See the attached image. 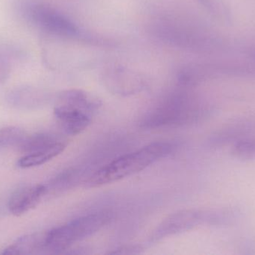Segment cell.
I'll return each mask as SVG.
<instances>
[{
  "mask_svg": "<svg viewBox=\"0 0 255 255\" xmlns=\"http://www.w3.org/2000/svg\"><path fill=\"white\" fill-rule=\"evenodd\" d=\"M173 149V145L169 142L150 144L108 163L89 178L87 185L90 187H100L131 176L164 158Z\"/></svg>",
  "mask_w": 255,
  "mask_h": 255,
  "instance_id": "6da1fadb",
  "label": "cell"
},
{
  "mask_svg": "<svg viewBox=\"0 0 255 255\" xmlns=\"http://www.w3.org/2000/svg\"><path fill=\"white\" fill-rule=\"evenodd\" d=\"M214 112V107L207 103L178 96L165 100L145 115L142 125L145 128L187 125L203 121Z\"/></svg>",
  "mask_w": 255,
  "mask_h": 255,
  "instance_id": "7a4b0ae2",
  "label": "cell"
},
{
  "mask_svg": "<svg viewBox=\"0 0 255 255\" xmlns=\"http://www.w3.org/2000/svg\"><path fill=\"white\" fill-rule=\"evenodd\" d=\"M100 106L98 100L86 93L72 90L59 96L54 114L64 131L75 136L88 128Z\"/></svg>",
  "mask_w": 255,
  "mask_h": 255,
  "instance_id": "3957f363",
  "label": "cell"
},
{
  "mask_svg": "<svg viewBox=\"0 0 255 255\" xmlns=\"http://www.w3.org/2000/svg\"><path fill=\"white\" fill-rule=\"evenodd\" d=\"M110 219L107 213H95L55 228L45 233L43 252L62 253L78 241L97 233L109 223Z\"/></svg>",
  "mask_w": 255,
  "mask_h": 255,
  "instance_id": "277c9868",
  "label": "cell"
},
{
  "mask_svg": "<svg viewBox=\"0 0 255 255\" xmlns=\"http://www.w3.org/2000/svg\"><path fill=\"white\" fill-rule=\"evenodd\" d=\"M19 10L25 21L43 32L63 37L75 35L77 32L71 21L47 3L22 0Z\"/></svg>",
  "mask_w": 255,
  "mask_h": 255,
  "instance_id": "5b68a950",
  "label": "cell"
},
{
  "mask_svg": "<svg viewBox=\"0 0 255 255\" xmlns=\"http://www.w3.org/2000/svg\"><path fill=\"white\" fill-rule=\"evenodd\" d=\"M211 211L188 210L168 217L157 228L153 239L159 240L175 234L187 232L200 225L211 226Z\"/></svg>",
  "mask_w": 255,
  "mask_h": 255,
  "instance_id": "8992f818",
  "label": "cell"
},
{
  "mask_svg": "<svg viewBox=\"0 0 255 255\" xmlns=\"http://www.w3.org/2000/svg\"><path fill=\"white\" fill-rule=\"evenodd\" d=\"M46 194V186L41 184L18 189L9 199V211L16 217L23 215L35 208Z\"/></svg>",
  "mask_w": 255,
  "mask_h": 255,
  "instance_id": "52a82bcc",
  "label": "cell"
},
{
  "mask_svg": "<svg viewBox=\"0 0 255 255\" xmlns=\"http://www.w3.org/2000/svg\"><path fill=\"white\" fill-rule=\"evenodd\" d=\"M253 129V124L250 121L232 123L213 133L208 139V145L214 149H220L228 145L232 146L241 139L248 137Z\"/></svg>",
  "mask_w": 255,
  "mask_h": 255,
  "instance_id": "ba28073f",
  "label": "cell"
},
{
  "mask_svg": "<svg viewBox=\"0 0 255 255\" xmlns=\"http://www.w3.org/2000/svg\"><path fill=\"white\" fill-rule=\"evenodd\" d=\"M63 145L67 146V142L59 136L52 133H39L28 135L18 148L25 155Z\"/></svg>",
  "mask_w": 255,
  "mask_h": 255,
  "instance_id": "9c48e42d",
  "label": "cell"
},
{
  "mask_svg": "<svg viewBox=\"0 0 255 255\" xmlns=\"http://www.w3.org/2000/svg\"><path fill=\"white\" fill-rule=\"evenodd\" d=\"M44 236L45 233L24 235L4 249L1 254L28 255L41 253L43 252Z\"/></svg>",
  "mask_w": 255,
  "mask_h": 255,
  "instance_id": "30bf717a",
  "label": "cell"
},
{
  "mask_svg": "<svg viewBox=\"0 0 255 255\" xmlns=\"http://www.w3.org/2000/svg\"><path fill=\"white\" fill-rule=\"evenodd\" d=\"M7 100L15 107L31 109L37 106L41 101V94L32 87H18L10 90L7 94Z\"/></svg>",
  "mask_w": 255,
  "mask_h": 255,
  "instance_id": "8fae6325",
  "label": "cell"
},
{
  "mask_svg": "<svg viewBox=\"0 0 255 255\" xmlns=\"http://www.w3.org/2000/svg\"><path fill=\"white\" fill-rule=\"evenodd\" d=\"M65 145L58 146L46 151H39L33 154H25L17 161V166L22 169H28L41 166L59 155L66 148Z\"/></svg>",
  "mask_w": 255,
  "mask_h": 255,
  "instance_id": "7c38bea8",
  "label": "cell"
},
{
  "mask_svg": "<svg viewBox=\"0 0 255 255\" xmlns=\"http://www.w3.org/2000/svg\"><path fill=\"white\" fill-rule=\"evenodd\" d=\"M232 156L238 160H255V138L246 137L237 142L232 146Z\"/></svg>",
  "mask_w": 255,
  "mask_h": 255,
  "instance_id": "4fadbf2b",
  "label": "cell"
},
{
  "mask_svg": "<svg viewBox=\"0 0 255 255\" xmlns=\"http://www.w3.org/2000/svg\"><path fill=\"white\" fill-rule=\"evenodd\" d=\"M28 136L22 129L6 127L0 129V146L19 147Z\"/></svg>",
  "mask_w": 255,
  "mask_h": 255,
  "instance_id": "5bb4252c",
  "label": "cell"
},
{
  "mask_svg": "<svg viewBox=\"0 0 255 255\" xmlns=\"http://www.w3.org/2000/svg\"><path fill=\"white\" fill-rule=\"evenodd\" d=\"M244 53L247 54V56L255 61V46H250L244 50Z\"/></svg>",
  "mask_w": 255,
  "mask_h": 255,
  "instance_id": "9a60e30c",
  "label": "cell"
}]
</instances>
